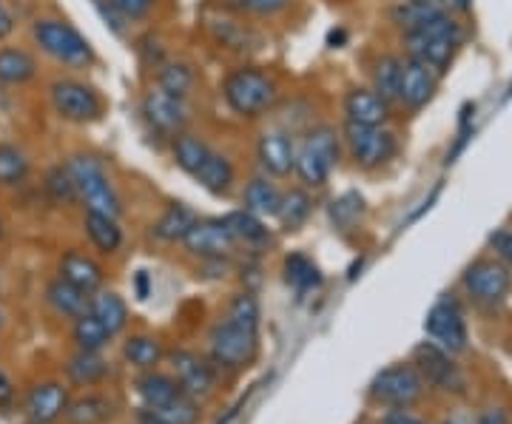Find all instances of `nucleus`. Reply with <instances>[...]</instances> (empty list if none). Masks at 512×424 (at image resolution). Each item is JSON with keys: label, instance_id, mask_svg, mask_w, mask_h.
<instances>
[{"label": "nucleus", "instance_id": "34", "mask_svg": "<svg viewBox=\"0 0 512 424\" xmlns=\"http://www.w3.org/2000/svg\"><path fill=\"white\" fill-rule=\"evenodd\" d=\"M200 416V407L191 396L180 393L177 399L165 402L160 407H146L143 422L146 424H194Z\"/></svg>", "mask_w": 512, "mask_h": 424}, {"label": "nucleus", "instance_id": "1", "mask_svg": "<svg viewBox=\"0 0 512 424\" xmlns=\"http://www.w3.org/2000/svg\"><path fill=\"white\" fill-rule=\"evenodd\" d=\"M467 37H470V29L464 20L441 12L439 18H433L430 23L399 35V46H402L404 57L419 60L427 69L444 77L453 69L461 49L467 46Z\"/></svg>", "mask_w": 512, "mask_h": 424}, {"label": "nucleus", "instance_id": "33", "mask_svg": "<svg viewBox=\"0 0 512 424\" xmlns=\"http://www.w3.org/2000/svg\"><path fill=\"white\" fill-rule=\"evenodd\" d=\"M89 314L94 319L103 322V328L114 336L126 328L128 322V308L123 302V296L114 294V291H94L92 302H89Z\"/></svg>", "mask_w": 512, "mask_h": 424}, {"label": "nucleus", "instance_id": "19", "mask_svg": "<svg viewBox=\"0 0 512 424\" xmlns=\"http://www.w3.org/2000/svg\"><path fill=\"white\" fill-rule=\"evenodd\" d=\"M40 74V60L35 52H29L26 46H0V86L3 89H23L29 83H35Z\"/></svg>", "mask_w": 512, "mask_h": 424}, {"label": "nucleus", "instance_id": "7", "mask_svg": "<svg viewBox=\"0 0 512 424\" xmlns=\"http://www.w3.org/2000/svg\"><path fill=\"white\" fill-rule=\"evenodd\" d=\"M342 148L353 168L359 171H379L387 163L399 157V134L393 126H359V123H345L342 126Z\"/></svg>", "mask_w": 512, "mask_h": 424}, {"label": "nucleus", "instance_id": "11", "mask_svg": "<svg viewBox=\"0 0 512 424\" xmlns=\"http://www.w3.org/2000/svg\"><path fill=\"white\" fill-rule=\"evenodd\" d=\"M424 331L433 339V345H439L441 351L461 353L467 348V322L464 311L453 296H441L439 302L430 308V314L424 319Z\"/></svg>", "mask_w": 512, "mask_h": 424}, {"label": "nucleus", "instance_id": "16", "mask_svg": "<svg viewBox=\"0 0 512 424\" xmlns=\"http://www.w3.org/2000/svg\"><path fill=\"white\" fill-rule=\"evenodd\" d=\"M421 390H424V379L413 365H393L373 379V396L387 405H413L421 396Z\"/></svg>", "mask_w": 512, "mask_h": 424}, {"label": "nucleus", "instance_id": "49", "mask_svg": "<svg viewBox=\"0 0 512 424\" xmlns=\"http://www.w3.org/2000/svg\"><path fill=\"white\" fill-rule=\"evenodd\" d=\"M15 29H18L15 12L9 9L6 0H0V40H9V37L15 35Z\"/></svg>", "mask_w": 512, "mask_h": 424}, {"label": "nucleus", "instance_id": "4", "mask_svg": "<svg viewBox=\"0 0 512 424\" xmlns=\"http://www.w3.org/2000/svg\"><path fill=\"white\" fill-rule=\"evenodd\" d=\"M32 43L43 57H49L60 69L69 72H83L92 69L97 52L74 23L55 15H43L32 20Z\"/></svg>", "mask_w": 512, "mask_h": 424}, {"label": "nucleus", "instance_id": "21", "mask_svg": "<svg viewBox=\"0 0 512 424\" xmlns=\"http://www.w3.org/2000/svg\"><path fill=\"white\" fill-rule=\"evenodd\" d=\"M60 279H66V282H72L74 288H80V291H86V294H94V291H100L103 288V268H100V262L89 254H83V251H77V248H69L63 257H60Z\"/></svg>", "mask_w": 512, "mask_h": 424}, {"label": "nucleus", "instance_id": "29", "mask_svg": "<svg viewBox=\"0 0 512 424\" xmlns=\"http://www.w3.org/2000/svg\"><path fill=\"white\" fill-rule=\"evenodd\" d=\"M32 177V157L18 143L0 140V188H20Z\"/></svg>", "mask_w": 512, "mask_h": 424}, {"label": "nucleus", "instance_id": "37", "mask_svg": "<svg viewBox=\"0 0 512 424\" xmlns=\"http://www.w3.org/2000/svg\"><path fill=\"white\" fill-rule=\"evenodd\" d=\"M43 191H46V197L55 205H60V208L77 205V191H74L72 174H69L66 163H55V166L46 171V177H43Z\"/></svg>", "mask_w": 512, "mask_h": 424}, {"label": "nucleus", "instance_id": "5", "mask_svg": "<svg viewBox=\"0 0 512 424\" xmlns=\"http://www.w3.org/2000/svg\"><path fill=\"white\" fill-rule=\"evenodd\" d=\"M63 163H66L69 174H72L77 203L83 205L86 211H97V214H106V217L120 220L123 197H120L117 185L111 180L103 157H97L92 151H74Z\"/></svg>", "mask_w": 512, "mask_h": 424}, {"label": "nucleus", "instance_id": "36", "mask_svg": "<svg viewBox=\"0 0 512 424\" xmlns=\"http://www.w3.org/2000/svg\"><path fill=\"white\" fill-rule=\"evenodd\" d=\"M225 225L231 228V234H234V240L245 242V245H262V242H268V225L262 217H256L251 214L248 208H242V211H231L228 217H222Z\"/></svg>", "mask_w": 512, "mask_h": 424}, {"label": "nucleus", "instance_id": "56", "mask_svg": "<svg viewBox=\"0 0 512 424\" xmlns=\"http://www.w3.org/2000/svg\"><path fill=\"white\" fill-rule=\"evenodd\" d=\"M447 424H456V422H447Z\"/></svg>", "mask_w": 512, "mask_h": 424}, {"label": "nucleus", "instance_id": "51", "mask_svg": "<svg viewBox=\"0 0 512 424\" xmlns=\"http://www.w3.org/2000/svg\"><path fill=\"white\" fill-rule=\"evenodd\" d=\"M12 396H15V388H12V382L6 379V373L0 370V405H9Z\"/></svg>", "mask_w": 512, "mask_h": 424}, {"label": "nucleus", "instance_id": "45", "mask_svg": "<svg viewBox=\"0 0 512 424\" xmlns=\"http://www.w3.org/2000/svg\"><path fill=\"white\" fill-rule=\"evenodd\" d=\"M362 211H365V203H362L359 194H342L339 200H333V205H330V220H333L336 228L348 231L359 222Z\"/></svg>", "mask_w": 512, "mask_h": 424}, {"label": "nucleus", "instance_id": "38", "mask_svg": "<svg viewBox=\"0 0 512 424\" xmlns=\"http://www.w3.org/2000/svg\"><path fill=\"white\" fill-rule=\"evenodd\" d=\"M137 390H140V399H143L146 407H160L183 393L180 385H177V379L163 376V373H148V376H143Z\"/></svg>", "mask_w": 512, "mask_h": 424}, {"label": "nucleus", "instance_id": "48", "mask_svg": "<svg viewBox=\"0 0 512 424\" xmlns=\"http://www.w3.org/2000/svg\"><path fill=\"white\" fill-rule=\"evenodd\" d=\"M490 248L495 251V259L504 262V265H512V228L504 225L498 228L493 237H490Z\"/></svg>", "mask_w": 512, "mask_h": 424}, {"label": "nucleus", "instance_id": "23", "mask_svg": "<svg viewBox=\"0 0 512 424\" xmlns=\"http://www.w3.org/2000/svg\"><path fill=\"white\" fill-rule=\"evenodd\" d=\"M66 407H69V393L57 382L37 385L29 393V399H26V413H29V419L35 424L55 422V419H60L66 413Z\"/></svg>", "mask_w": 512, "mask_h": 424}, {"label": "nucleus", "instance_id": "9", "mask_svg": "<svg viewBox=\"0 0 512 424\" xmlns=\"http://www.w3.org/2000/svg\"><path fill=\"white\" fill-rule=\"evenodd\" d=\"M296 137L291 129H285L282 123H271L256 134V163L262 168V174L285 180L293 174V160H296Z\"/></svg>", "mask_w": 512, "mask_h": 424}, {"label": "nucleus", "instance_id": "39", "mask_svg": "<svg viewBox=\"0 0 512 424\" xmlns=\"http://www.w3.org/2000/svg\"><path fill=\"white\" fill-rule=\"evenodd\" d=\"M211 32L217 37V43L225 46V49H231V52H245L248 37H251L248 23H245V18H239V15L225 20H214V23H211Z\"/></svg>", "mask_w": 512, "mask_h": 424}, {"label": "nucleus", "instance_id": "3", "mask_svg": "<svg viewBox=\"0 0 512 424\" xmlns=\"http://www.w3.org/2000/svg\"><path fill=\"white\" fill-rule=\"evenodd\" d=\"M342 157H345L342 131L330 123H311L296 137L293 177L308 191H319L330 183V174L336 171Z\"/></svg>", "mask_w": 512, "mask_h": 424}, {"label": "nucleus", "instance_id": "46", "mask_svg": "<svg viewBox=\"0 0 512 424\" xmlns=\"http://www.w3.org/2000/svg\"><path fill=\"white\" fill-rule=\"evenodd\" d=\"M109 3L128 23H137V20L151 18V12L157 9L160 0H109Z\"/></svg>", "mask_w": 512, "mask_h": 424}, {"label": "nucleus", "instance_id": "8", "mask_svg": "<svg viewBox=\"0 0 512 424\" xmlns=\"http://www.w3.org/2000/svg\"><path fill=\"white\" fill-rule=\"evenodd\" d=\"M140 117L146 123V129L157 137H163L165 143L191 126L194 120V109L191 100L174 97V94L163 92L157 86H151L143 97H140Z\"/></svg>", "mask_w": 512, "mask_h": 424}, {"label": "nucleus", "instance_id": "44", "mask_svg": "<svg viewBox=\"0 0 512 424\" xmlns=\"http://www.w3.org/2000/svg\"><path fill=\"white\" fill-rule=\"evenodd\" d=\"M126 359L131 365H137V368H154L160 359H163V348H160V342L157 339H151V336H134V339H128L126 342Z\"/></svg>", "mask_w": 512, "mask_h": 424}, {"label": "nucleus", "instance_id": "2", "mask_svg": "<svg viewBox=\"0 0 512 424\" xmlns=\"http://www.w3.org/2000/svg\"><path fill=\"white\" fill-rule=\"evenodd\" d=\"M220 94L234 117L254 123V120L274 114L282 89H279L274 72H268L265 66L239 63L222 74Z\"/></svg>", "mask_w": 512, "mask_h": 424}, {"label": "nucleus", "instance_id": "17", "mask_svg": "<svg viewBox=\"0 0 512 424\" xmlns=\"http://www.w3.org/2000/svg\"><path fill=\"white\" fill-rule=\"evenodd\" d=\"M413 365L419 370L421 379L430 382V385H436V388H464V376H461L456 365H453L450 353L441 351L439 345H433V342H421L419 348H416V353H413Z\"/></svg>", "mask_w": 512, "mask_h": 424}, {"label": "nucleus", "instance_id": "24", "mask_svg": "<svg viewBox=\"0 0 512 424\" xmlns=\"http://www.w3.org/2000/svg\"><path fill=\"white\" fill-rule=\"evenodd\" d=\"M168 151H171V160L177 163V168L185 171L188 177H194L197 168L205 163V157L214 151V146L202 134H197V131L185 129L168 140Z\"/></svg>", "mask_w": 512, "mask_h": 424}, {"label": "nucleus", "instance_id": "55", "mask_svg": "<svg viewBox=\"0 0 512 424\" xmlns=\"http://www.w3.org/2000/svg\"><path fill=\"white\" fill-rule=\"evenodd\" d=\"M217 3H225V0H217Z\"/></svg>", "mask_w": 512, "mask_h": 424}, {"label": "nucleus", "instance_id": "30", "mask_svg": "<svg viewBox=\"0 0 512 424\" xmlns=\"http://www.w3.org/2000/svg\"><path fill=\"white\" fill-rule=\"evenodd\" d=\"M83 228H86V237L92 240V245L100 254H117L123 248V228L114 217L86 211L83 214Z\"/></svg>", "mask_w": 512, "mask_h": 424}, {"label": "nucleus", "instance_id": "10", "mask_svg": "<svg viewBox=\"0 0 512 424\" xmlns=\"http://www.w3.org/2000/svg\"><path fill=\"white\" fill-rule=\"evenodd\" d=\"M256 331L245 322H237L231 316H225L220 325L211 331V356L214 362H220L225 368H242L254 359L256 353Z\"/></svg>", "mask_w": 512, "mask_h": 424}, {"label": "nucleus", "instance_id": "40", "mask_svg": "<svg viewBox=\"0 0 512 424\" xmlns=\"http://www.w3.org/2000/svg\"><path fill=\"white\" fill-rule=\"evenodd\" d=\"M285 279L291 282L296 291H311L322 282V274L316 268V262L305 254H291L285 259Z\"/></svg>", "mask_w": 512, "mask_h": 424}, {"label": "nucleus", "instance_id": "25", "mask_svg": "<svg viewBox=\"0 0 512 424\" xmlns=\"http://www.w3.org/2000/svg\"><path fill=\"white\" fill-rule=\"evenodd\" d=\"M197 83H200L197 69L191 63H185V60H165L154 69V86L174 94V97H183V100H191Z\"/></svg>", "mask_w": 512, "mask_h": 424}, {"label": "nucleus", "instance_id": "15", "mask_svg": "<svg viewBox=\"0 0 512 424\" xmlns=\"http://www.w3.org/2000/svg\"><path fill=\"white\" fill-rule=\"evenodd\" d=\"M342 114L345 123H359V126H390L396 109L373 92L370 86H348V92L342 94Z\"/></svg>", "mask_w": 512, "mask_h": 424}, {"label": "nucleus", "instance_id": "22", "mask_svg": "<svg viewBox=\"0 0 512 424\" xmlns=\"http://www.w3.org/2000/svg\"><path fill=\"white\" fill-rule=\"evenodd\" d=\"M279 203H282V188L268 174H254L242 185V205L262 220H276Z\"/></svg>", "mask_w": 512, "mask_h": 424}, {"label": "nucleus", "instance_id": "53", "mask_svg": "<svg viewBox=\"0 0 512 424\" xmlns=\"http://www.w3.org/2000/svg\"><path fill=\"white\" fill-rule=\"evenodd\" d=\"M3 319H6V311H3V305H0V325H3Z\"/></svg>", "mask_w": 512, "mask_h": 424}, {"label": "nucleus", "instance_id": "12", "mask_svg": "<svg viewBox=\"0 0 512 424\" xmlns=\"http://www.w3.org/2000/svg\"><path fill=\"white\" fill-rule=\"evenodd\" d=\"M464 291L476 299L478 305H498L504 302L512 288L510 265L498 262V259H476L464 277H461Z\"/></svg>", "mask_w": 512, "mask_h": 424}, {"label": "nucleus", "instance_id": "28", "mask_svg": "<svg viewBox=\"0 0 512 424\" xmlns=\"http://www.w3.org/2000/svg\"><path fill=\"white\" fill-rule=\"evenodd\" d=\"M197 220H200V217H197L185 203H171L163 214H160V220L151 225V234L160 242L174 245V242L185 240V234L194 228V222Z\"/></svg>", "mask_w": 512, "mask_h": 424}, {"label": "nucleus", "instance_id": "54", "mask_svg": "<svg viewBox=\"0 0 512 424\" xmlns=\"http://www.w3.org/2000/svg\"><path fill=\"white\" fill-rule=\"evenodd\" d=\"M0 237H3V220H0Z\"/></svg>", "mask_w": 512, "mask_h": 424}, {"label": "nucleus", "instance_id": "6", "mask_svg": "<svg viewBox=\"0 0 512 424\" xmlns=\"http://www.w3.org/2000/svg\"><path fill=\"white\" fill-rule=\"evenodd\" d=\"M46 97H49L52 114L69 126H92L106 114V100H103L100 89L74 74L55 77L46 86Z\"/></svg>", "mask_w": 512, "mask_h": 424}, {"label": "nucleus", "instance_id": "27", "mask_svg": "<svg viewBox=\"0 0 512 424\" xmlns=\"http://www.w3.org/2000/svg\"><path fill=\"white\" fill-rule=\"evenodd\" d=\"M441 9L433 0H393L390 9H387V20L393 23V29L404 35V32H413L424 23H430L433 18H439Z\"/></svg>", "mask_w": 512, "mask_h": 424}, {"label": "nucleus", "instance_id": "42", "mask_svg": "<svg viewBox=\"0 0 512 424\" xmlns=\"http://www.w3.org/2000/svg\"><path fill=\"white\" fill-rule=\"evenodd\" d=\"M111 405L103 396H83L74 405L66 407V419L69 424H100L109 419Z\"/></svg>", "mask_w": 512, "mask_h": 424}, {"label": "nucleus", "instance_id": "26", "mask_svg": "<svg viewBox=\"0 0 512 424\" xmlns=\"http://www.w3.org/2000/svg\"><path fill=\"white\" fill-rule=\"evenodd\" d=\"M402 52H382L370 66V89L396 109V94L402 80Z\"/></svg>", "mask_w": 512, "mask_h": 424}, {"label": "nucleus", "instance_id": "13", "mask_svg": "<svg viewBox=\"0 0 512 424\" xmlns=\"http://www.w3.org/2000/svg\"><path fill=\"white\" fill-rule=\"evenodd\" d=\"M404 57V55H402ZM441 89V74L427 69L419 60L404 57L402 80H399V94H396V109L407 114H419L424 111Z\"/></svg>", "mask_w": 512, "mask_h": 424}, {"label": "nucleus", "instance_id": "47", "mask_svg": "<svg viewBox=\"0 0 512 424\" xmlns=\"http://www.w3.org/2000/svg\"><path fill=\"white\" fill-rule=\"evenodd\" d=\"M92 3H94V9L103 15V20H106V26H109L111 32H114L117 37H126L128 26H131V23H128V20L123 18V15L114 9V6H111L109 0H92Z\"/></svg>", "mask_w": 512, "mask_h": 424}, {"label": "nucleus", "instance_id": "41", "mask_svg": "<svg viewBox=\"0 0 512 424\" xmlns=\"http://www.w3.org/2000/svg\"><path fill=\"white\" fill-rule=\"evenodd\" d=\"M111 339V333L103 328L100 319H94L92 314H83L74 319V342L80 345V351H100L106 348V342Z\"/></svg>", "mask_w": 512, "mask_h": 424}, {"label": "nucleus", "instance_id": "32", "mask_svg": "<svg viewBox=\"0 0 512 424\" xmlns=\"http://www.w3.org/2000/svg\"><path fill=\"white\" fill-rule=\"evenodd\" d=\"M46 302L55 308L60 316H69V319H77V316L89 314V302H92V294L74 288L72 282L57 277L55 282H49L46 288Z\"/></svg>", "mask_w": 512, "mask_h": 424}, {"label": "nucleus", "instance_id": "50", "mask_svg": "<svg viewBox=\"0 0 512 424\" xmlns=\"http://www.w3.org/2000/svg\"><path fill=\"white\" fill-rule=\"evenodd\" d=\"M433 3L439 6L441 12H447V15L464 18V15L473 12V3H476V0H433Z\"/></svg>", "mask_w": 512, "mask_h": 424}, {"label": "nucleus", "instance_id": "43", "mask_svg": "<svg viewBox=\"0 0 512 424\" xmlns=\"http://www.w3.org/2000/svg\"><path fill=\"white\" fill-rule=\"evenodd\" d=\"M66 370H69V379L77 385H92L106 373V362L94 351H80Z\"/></svg>", "mask_w": 512, "mask_h": 424}, {"label": "nucleus", "instance_id": "35", "mask_svg": "<svg viewBox=\"0 0 512 424\" xmlns=\"http://www.w3.org/2000/svg\"><path fill=\"white\" fill-rule=\"evenodd\" d=\"M296 6V0H225V9L245 20H279Z\"/></svg>", "mask_w": 512, "mask_h": 424}, {"label": "nucleus", "instance_id": "52", "mask_svg": "<svg viewBox=\"0 0 512 424\" xmlns=\"http://www.w3.org/2000/svg\"><path fill=\"white\" fill-rule=\"evenodd\" d=\"M384 424H424V422L416 419V416H410V413H404V410H396V413H390V416L384 419Z\"/></svg>", "mask_w": 512, "mask_h": 424}, {"label": "nucleus", "instance_id": "14", "mask_svg": "<svg viewBox=\"0 0 512 424\" xmlns=\"http://www.w3.org/2000/svg\"><path fill=\"white\" fill-rule=\"evenodd\" d=\"M185 251L194 254L200 259H222L231 257L234 248H237V240L231 234V228L225 225V220L220 217H208V220H197L194 228L185 234Z\"/></svg>", "mask_w": 512, "mask_h": 424}, {"label": "nucleus", "instance_id": "18", "mask_svg": "<svg viewBox=\"0 0 512 424\" xmlns=\"http://www.w3.org/2000/svg\"><path fill=\"white\" fill-rule=\"evenodd\" d=\"M171 365H174V373H177V385L183 390L185 396L191 399H202V396H211L214 393V370L211 365L191 351H177L171 353Z\"/></svg>", "mask_w": 512, "mask_h": 424}, {"label": "nucleus", "instance_id": "20", "mask_svg": "<svg viewBox=\"0 0 512 424\" xmlns=\"http://www.w3.org/2000/svg\"><path fill=\"white\" fill-rule=\"evenodd\" d=\"M191 180L202 185L214 197H228L234 191V185H237V166H234V160L225 151L214 148Z\"/></svg>", "mask_w": 512, "mask_h": 424}, {"label": "nucleus", "instance_id": "31", "mask_svg": "<svg viewBox=\"0 0 512 424\" xmlns=\"http://www.w3.org/2000/svg\"><path fill=\"white\" fill-rule=\"evenodd\" d=\"M313 214V194L305 185H293L288 191H282V203L276 211V220L282 222L285 231H296L305 222L311 220Z\"/></svg>", "mask_w": 512, "mask_h": 424}]
</instances>
